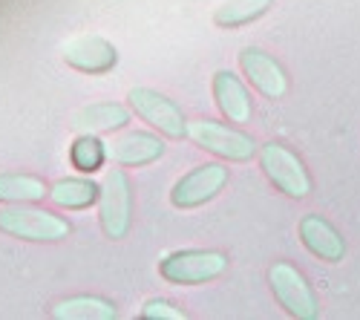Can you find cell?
I'll return each instance as SVG.
<instances>
[{
  "label": "cell",
  "mask_w": 360,
  "mask_h": 320,
  "mask_svg": "<svg viewBox=\"0 0 360 320\" xmlns=\"http://www.w3.org/2000/svg\"><path fill=\"white\" fill-rule=\"evenodd\" d=\"M127 98H130V107L147 124L159 127V133H165L170 139H185L188 136L191 124L185 122V113L179 110L167 96L150 90V87H133Z\"/></svg>",
  "instance_id": "cell-8"
},
{
  "label": "cell",
  "mask_w": 360,
  "mask_h": 320,
  "mask_svg": "<svg viewBox=\"0 0 360 320\" xmlns=\"http://www.w3.org/2000/svg\"><path fill=\"white\" fill-rule=\"evenodd\" d=\"M228 269V257L222 251L207 248H182L170 251L159 260V274L176 286H202L222 277Z\"/></svg>",
  "instance_id": "cell-1"
},
{
  "label": "cell",
  "mask_w": 360,
  "mask_h": 320,
  "mask_svg": "<svg viewBox=\"0 0 360 320\" xmlns=\"http://www.w3.org/2000/svg\"><path fill=\"white\" fill-rule=\"evenodd\" d=\"M259 165H262V173L268 177V182L280 193H285L291 199H306L311 193V173L306 170L303 159L291 153L285 144H277V141L262 144Z\"/></svg>",
  "instance_id": "cell-3"
},
{
  "label": "cell",
  "mask_w": 360,
  "mask_h": 320,
  "mask_svg": "<svg viewBox=\"0 0 360 320\" xmlns=\"http://www.w3.org/2000/svg\"><path fill=\"white\" fill-rule=\"evenodd\" d=\"M188 139L196 148L214 153L225 162H251L259 153L257 141L248 133L233 130L228 124H217V122H193L188 127Z\"/></svg>",
  "instance_id": "cell-4"
},
{
  "label": "cell",
  "mask_w": 360,
  "mask_h": 320,
  "mask_svg": "<svg viewBox=\"0 0 360 320\" xmlns=\"http://www.w3.org/2000/svg\"><path fill=\"white\" fill-rule=\"evenodd\" d=\"M268 286L283 306V312L294 320H317L320 317V297L306 274L291 263H274L268 271Z\"/></svg>",
  "instance_id": "cell-2"
},
{
  "label": "cell",
  "mask_w": 360,
  "mask_h": 320,
  "mask_svg": "<svg viewBox=\"0 0 360 320\" xmlns=\"http://www.w3.org/2000/svg\"><path fill=\"white\" fill-rule=\"evenodd\" d=\"M101 228L110 240H122L127 237L130 222H133V185L124 170H110L107 179L101 185Z\"/></svg>",
  "instance_id": "cell-5"
},
{
  "label": "cell",
  "mask_w": 360,
  "mask_h": 320,
  "mask_svg": "<svg viewBox=\"0 0 360 320\" xmlns=\"http://www.w3.org/2000/svg\"><path fill=\"white\" fill-rule=\"evenodd\" d=\"M52 317H61V320H115L118 312L110 300L104 297H72V300H64L52 309Z\"/></svg>",
  "instance_id": "cell-16"
},
{
  "label": "cell",
  "mask_w": 360,
  "mask_h": 320,
  "mask_svg": "<svg viewBox=\"0 0 360 320\" xmlns=\"http://www.w3.org/2000/svg\"><path fill=\"white\" fill-rule=\"evenodd\" d=\"M300 243L309 254H314L323 263H340L346 257V240L340 231L320 214H303L297 225Z\"/></svg>",
  "instance_id": "cell-10"
},
{
  "label": "cell",
  "mask_w": 360,
  "mask_h": 320,
  "mask_svg": "<svg viewBox=\"0 0 360 320\" xmlns=\"http://www.w3.org/2000/svg\"><path fill=\"white\" fill-rule=\"evenodd\" d=\"M214 98H217L219 113L228 122H236V124L251 122V113H254L251 93L245 90V84L239 81L231 70H219L214 75Z\"/></svg>",
  "instance_id": "cell-12"
},
{
  "label": "cell",
  "mask_w": 360,
  "mask_h": 320,
  "mask_svg": "<svg viewBox=\"0 0 360 320\" xmlns=\"http://www.w3.org/2000/svg\"><path fill=\"white\" fill-rule=\"evenodd\" d=\"M127 122H130V113L122 104L101 101V104H86L75 110L70 119V127L75 133H107V130L124 127Z\"/></svg>",
  "instance_id": "cell-13"
},
{
  "label": "cell",
  "mask_w": 360,
  "mask_h": 320,
  "mask_svg": "<svg viewBox=\"0 0 360 320\" xmlns=\"http://www.w3.org/2000/svg\"><path fill=\"white\" fill-rule=\"evenodd\" d=\"M104 156H107V148H104L101 139H96V133H78L72 151H70L72 165L78 170H84V173L98 170L104 165Z\"/></svg>",
  "instance_id": "cell-19"
},
{
  "label": "cell",
  "mask_w": 360,
  "mask_h": 320,
  "mask_svg": "<svg viewBox=\"0 0 360 320\" xmlns=\"http://www.w3.org/2000/svg\"><path fill=\"white\" fill-rule=\"evenodd\" d=\"M271 6L274 0H222L214 9V23L222 29H239L259 20Z\"/></svg>",
  "instance_id": "cell-15"
},
{
  "label": "cell",
  "mask_w": 360,
  "mask_h": 320,
  "mask_svg": "<svg viewBox=\"0 0 360 320\" xmlns=\"http://www.w3.org/2000/svg\"><path fill=\"white\" fill-rule=\"evenodd\" d=\"M239 67H243L245 78L251 81V87L257 93H262L265 98H285L288 93V75L285 70L280 67L277 58H271L265 49H257V46H245L239 52Z\"/></svg>",
  "instance_id": "cell-9"
},
{
  "label": "cell",
  "mask_w": 360,
  "mask_h": 320,
  "mask_svg": "<svg viewBox=\"0 0 360 320\" xmlns=\"http://www.w3.org/2000/svg\"><path fill=\"white\" fill-rule=\"evenodd\" d=\"M64 61L72 70H78V72L101 75V72H107V70L115 67L118 52L101 35H75V38H70L64 44Z\"/></svg>",
  "instance_id": "cell-11"
},
{
  "label": "cell",
  "mask_w": 360,
  "mask_h": 320,
  "mask_svg": "<svg viewBox=\"0 0 360 320\" xmlns=\"http://www.w3.org/2000/svg\"><path fill=\"white\" fill-rule=\"evenodd\" d=\"M110 153L118 165L124 167H139V165H150L165 153V141L153 133H127L122 139H115L110 144Z\"/></svg>",
  "instance_id": "cell-14"
},
{
  "label": "cell",
  "mask_w": 360,
  "mask_h": 320,
  "mask_svg": "<svg viewBox=\"0 0 360 320\" xmlns=\"http://www.w3.org/2000/svg\"><path fill=\"white\" fill-rule=\"evenodd\" d=\"M46 196V185L26 173H0V199L4 202H38Z\"/></svg>",
  "instance_id": "cell-18"
},
{
  "label": "cell",
  "mask_w": 360,
  "mask_h": 320,
  "mask_svg": "<svg viewBox=\"0 0 360 320\" xmlns=\"http://www.w3.org/2000/svg\"><path fill=\"white\" fill-rule=\"evenodd\" d=\"M0 231L29 243H58L70 234V222L35 208H0Z\"/></svg>",
  "instance_id": "cell-6"
},
{
  "label": "cell",
  "mask_w": 360,
  "mask_h": 320,
  "mask_svg": "<svg viewBox=\"0 0 360 320\" xmlns=\"http://www.w3.org/2000/svg\"><path fill=\"white\" fill-rule=\"evenodd\" d=\"M58 208H86L101 196V188L93 179H61L49 191Z\"/></svg>",
  "instance_id": "cell-17"
},
{
  "label": "cell",
  "mask_w": 360,
  "mask_h": 320,
  "mask_svg": "<svg viewBox=\"0 0 360 320\" xmlns=\"http://www.w3.org/2000/svg\"><path fill=\"white\" fill-rule=\"evenodd\" d=\"M139 317H144V320H185V312L176 309L167 300H147L144 309L139 312Z\"/></svg>",
  "instance_id": "cell-20"
},
{
  "label": "cell",
  "mask_w": 360,
  "mask_h": 320,
  "mask_svg": "<svg viewBox=\"0 0 360 320\" xmlns=\"http://www.w3.org/2000/svg\"><path fill=\"white\" fill-rule=\"evenodd\" d=\"M225 185H228V165L207 162V165H199L191 173H185V177L173 185L170 202L182 211L199 208V205H205V202L217 199Z\"/></svg>",
  "instance_id": "cell-7"
}]
</instances>
